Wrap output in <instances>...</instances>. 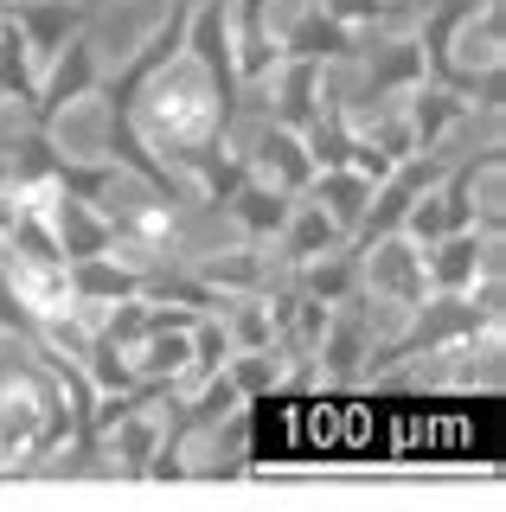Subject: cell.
<instances>
[{
  "label": "cell",
  "mask_w": 506,
  "mask_h": 512,
  "mask_svg": "<svg viewBox=\"0 0 506 512\" xmlns=\"http://www.w3.org/2000/svg\"><path fill=\"white\" fill-rule=\"evenodd\" d=\"M52 231H58V250H65V263L77 256H103L116 244V231H109V212L103 205H90L84 192H71L58 180V199H52Z\"/></svg>",
  "instance_id": "30bf717a"
},
{
  "label": "cell",
  "mask_w": 506,
  "mask_h": 512,
  "mask_svg": "<svg viewBox=\"0 0 506 512\" xmlns=\"http://www.w3.org/2000/svg\"><path fill=\"white\" fill-rule=\"evenodd\" d=\"M0 288L7 301L20 308V320H58L77 314V288H71V263H45V256H20V250H0Z\"/></svg>",
  "instance_id": "277c9868"
},
{
  "label": "cell",
  "mask_w": 506,
  "mask_h": 512,
  "mask_svg": "<svg viewBox=\"0 0 506 512\" xmlns=\"http://www.w3.org/2000/svg\"><path fill=\"white\" fill-rule=\"evenodd\" d=\"M289 282L295 288H308L314 301H346L353 295V282H359V256H353V244H340V250H327V256H314V263H295L289 269Z\"/></svg>",
  "instance_id": "2e32d148"
},
{
  "label": "cell",
  "mask_w": 506,
  "mask_h": 512,
  "mask_svg": "<svg viewBox=\"0 0 506 512\" xmlns=\"http://www.w3.org/2000/svg\"><path fill=\"white\" fill-rule=\"evenodd\" d=\"M7 20L20 26L26 52H33V64L45 71V64L65 52V39H77V32L90 26V0H26V7H13Z\"/></svg>",
  "instance_id": "ba28073f"
},
{
  "label": "cell",
  "mask_w": 506,
  "mask_h": 512,
  "mask_svg": "<svg viewBox=\"0 0 506 512\" xmlns=\"http://www.w3.org/2000/svg\"><path fill=\"white\" fill-rule=\"evenodd\" d=\"M33 90H39V64H33V52H26L20 26L0 20V96H13V103H33Z\"/></svg>",
  "instance_id": "d6986e66"
},
{
  "label": "cell",
  "mask_w": 506,
  "mask_h": 512,
  "mask_svg": "<svg viewBox=\"0 0 506 512\" xmlns=\"http://www.w3.org/2000/svg\"><path fill=\"white\" fill-rule=\"evenodd\" d=\"M180 263L218 295V308H225V301H237V295H263V288H270V276H276L270 250H263V244H244V237H237V244H225V250H186Z\"/></svg>",
  "instance_id": "8992f818"
},
{
  "label": "cell",
  "mask_w": 506,
  "mask_h": 512,
  "mask_svg": "<svg viewBox=\"0 0 506 512\" xmlns=\"http://www.w3.org/2000/svg\"><path fill=\"white\" fill-rule=\"evenodd\" d=\"M218 320H225V340L231 352H257V346H276V327H270V301L263 295H237L218 308Z\"/></svg>",
  "instance_id": "ac0fdd59"
},
{
  "label": "cell",
  "mask_w": 506,
  "mask_h": 512,
  "mask_svg": "<svg viewBox=\"0 0 506 512\" xmlns=\"http://www.w3.org/2000/svg\"><path fill=\"white\" fill-rule=\"evenodd\" d=\"M346 244V231L334 218L321 212V205L308 199V192H295L289 199V218H282V231L270 237V256H276V276H289L295 263H314V256H327V250H340Z\"/></svg>",
  "instance_id": "52a82bcc"
},
{
  "label": "cell",
  "mask_w": 506,
  "mask_h": 512,
  "mask_svg": "<svg viewBox=\"0 0 506 512\" xmlns=\"http://www.w3.org/2000/svg\"><path fill=\"white\" fill-rule=\"evenodd\" d=\"M0 20H7V13H0Z\"/></svg>",
  "instance_id": "44dd1931"
},
{
  "label": "cell",
  "mask_w": 506,
  "mask_h": 512,
  "mask_svg": "<svg viewBox=\"0 0 506 512\" xmlns=\"http://www.w3.org/2000/svg\"><path fill=\"white\" fill-rule=\"evenodd\" d=\"M141 269L129 263V256L103 250V256H77L71 263V288H77V308H116V301L141 295Z\"/></svg>",
  "instance_id": "4fadbf2b"
},
{
  "label": "cell",
  "mask_w": 506,
  "mask_h": 512,
  "mask_svg": "<svg viewBox=\"0 0 506 512\" xmlns=\"http://www.w3.org/2000/svg\"><path fill=\"white\" fill-rule=\"evenodd\" d=\"M372 173H359L353 160H334V167H314V180H308V199L321 205L327 218L346 231V244H353V231H359V218H366V205H372Z\"/></svg>",
  "instance_id": "8fae6325"
},
{
  "label": "cell",
  "mask_w": 506,
  "mask_h": 512,
  "mask_svg": "<svg viewBox=\"0 0 506 512\" xmlns=\"http://www.w3.org/2000/svg\"><path fill=\"white\" fill-rule=\"evenodd\" d=\"M295 0H225V26H231V71L237 96L257 90L282 58V26H289Z\"/></svg>",
  "instance_id": "3957f363"
},
{
  "label": "cell",
  "mask_w": 506,
  "mask_h": 512,
  "mask_svg": "<svg viewBox=\"0 0 506 512\" xmlns=\"http://www.w3.org/2000/svg\"><path fill=\"white\" fill-rule=\"evenodd\" d=\"M327 20H340L353 39H372V32H391V26H417V7L410 0H314Z\"/></svg>",
  "instance_id": "e0dca14e"
},
{
  "label": "cell",
  "mask_w": 506,
  "mask_h": 512,
  "mask_svg": "<svg viewBox=\"0 0 506 512\" xmlns=\"http://www.w3.org/2000/svg\"><path fill=\"white\" fill-rule=\"evenodd\" d=\"M353 32H346L340 20H327L314 0H295L289 7V26H282V52L289 58H314V64H334V58H346L353 52Z\"/></svg>",
  "instance_id": "5bb4252c"
},
{
  "label": "cell",
  "mask_w": 506,
  "mask_h": 512,
  "mask_svg": "<svg viewBox=\"0 0 506 512\" xmlns=\"http://www.w3.org/2000/svg\"><path fill=\"white\" fill-rule=\"evenodd\" d=\"M237 109H250V103H237ZM225 141L237 148V160H244L250 180H263V186H276V192H308L314 154H308L302 128H289V122L263 116V109H250V116H231Z\"/></svg>",
  "instance_id": "7a4b0ae2"
},
{
  "label": "cell",
  "mask_w": 506,
  "mask_h": 512,
  "mask_svg": "<svg viewBox=\"0 0 506 512\" xmlns=\"http://www.w3.org/2000/svg\"><path fill=\"white\" fill-rule=\"evenodd\" d=\"M116 103H122V122H129L135 148L167 173L173 199L186 205V180H193V167L225 141V128L237 116V90L218 84V77L186 52V39H180L161 64H148L135 84H122Z\"/></svg>",
  "instance_id": "6da1fadb"
},
{
  "label": "cell",
  "mask_w": 506,
  "mask_h": 512,
  "mask_svg": "<svg viewBox=\"0 0 506 512\" xmlns=\"http://www.w3.org/2000/svg\"><path fill=\"white\" fill-rule=\"evenodd\" d=\"M90 84H103V58L97 45H90V32H77L65 39V52L39 71V90H33V116H52L58 103H71V96H84Z\"/></svg>",
  "instance_id": "9c48e42d"
},
{
  "label": "cell",
  "mask_w": 506,
  "mask_h": 512,
  "mask_svg": "<svg viewBox=\"0 0 506 512\" xmlns=\"http://www.w3.org/2000/svg\"><path fill=\"white\" fill-rule=\"evenodd\" d=\"M289 199H295V192H276V186H263V180H250V173H244L237 192L218 205V212L231 218V231L244 237V244H263V250H270V237L282 231V218H289Z\"/></svg>",
  "instance_id": "7c38bea8"
},
{
  "label": "cell",
  "mask_w": 506,
  "mask_h": 512,
  "mask_svg": "<svg viewBox=\"0 0 506 512\" xmlns=\"http://www.w3.org/2000/svg\"><path fill=\"white\" fill-rule=\"evenodd\" d=\"M13 7H26V0H0V13H13Z\"/></svg>",
  "instance_id": "ffe728a7"
},
{
  "label": "cell",
  "mask_w": 506,
  "mask_h": 512,
  "mask_svg": "<svg viewBox=\"0 0 506 512\" xmlns=\"http://www.w3.org/2000/svg\"><path fill=\"white\" fill-rule=\"evenodd\" d=\"M225 372H231V384H237V397H244V404H263V397L289 391L295 359H289L282 346H257V352H231Z\"/></svg>",
  "instance_id": "9a60e30c"
},
{
  "label": "cell",
  "mask_w": 506,
  "mask_h": 512,
  "mask_svg": "<svg viewBox=\"0 0 506 512\" xmlns=\"http://www.w3.org/2000/svg\"><path fill=\"white\" fill-rule=\"evenodd\" d=\"M167 429H173V410H167V397L154 391V397H141L135 410H122L109 429H97L90 442L103 448V461L116 474H148L154 455H161V442H167Z\"/></svg>",
  "instance_id": "5b68a950"
}]
</instances>
